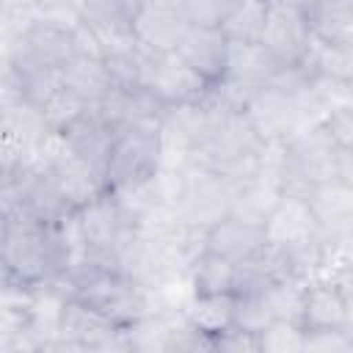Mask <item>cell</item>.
<instances>
[{"label": "cell", "instance_id": "1", "mask_svg": "<svg viewBox=\"0 0 353 353\" xmlns=\"http://www.w3.org/2000/svg\"><path fill=\"white\" fill-rule=\"evenodd\" d=\"M66 268L69 256L58 226L3 215V284L33 290L63 279Z\"/></svg>", "mask_w": 353, "mask_h": 353}, {"label": "cell", "instance_id": "2", "mask_svg": "<svg viewBox=\"0 0 353 353\" xmlns=\"http://www.w3.org/2000/svg\"><path fill=\"white\" fill-rule=\"evenodd\" d=\"M163 168V124H127L110 132L102 176L110 193L152 182Z\"/></svg>", "mask_w": 353, "mask_h": 353}, {"label": "cell", "instance_id": "3", "mask_svg": "<svg viewBox=\"0 0 353 353\" xmlns=\"http://www.w3.org/2000/svg\"><path fill=\"white\" fill-rule=\"evenodd\" d=\"M339 176V146L331 141L323 124L309 127L287 138L284 157V190L306 193L312 185Z\"/></svg>", "mask_w": 353, "mask_h": 353}, {"label": "cell", "instance_id": "4", "mask_svg": "<svg viewBox=\"0 0 353 353\" xmlns=\"http://www.w3.org/2000/svg\"><path fill=\"white\" fill-rule=\"evenodd\" d=\"M215 85H210L193 66H188L174 50L168 52H154L149 77H146V91L160 102L163 110H176L188 105H199L210 97Z\"/></svg>", "mask_w": 353, "mask_h": 353}, {"label": "cell", "instance_id": "5", "mask_svg": "<svg viewBox=\"0 0 353 353\" xmlns=\"http://www.w3.org/2000/svg\"><path fill=\"white\" fill-rule=\"evenodd\" d=\"M298 325L303 328V334L350 328V298L345 284L331 276L306 281L301 292Z\"/></svg>", "mask_w": 353, "mask_h": 353}, {"label": "cell", "instance_id": "6", "mask_svg": "<svg viewBox=\"0 0 353 353\" xmlns=\"http://www.w3.org/2000/svg\"><path fill=\"white\" fill-rule=\"evenodd\" d=\"M259 41L273 52V58L281 66H301L312 55L314 33L303 14H298L295 8H290L279 0H270L265 30H262Z\"/></svg>", "mask_w": 353, "mask_h": 353}, {"label": "cell", "instance_id": "7", "mask_svg": "<svg viewBox=\"0 0 353 353\" xmlns=\"http://www.w3.org/2000/svg\"><path fill=\"white\" fill-rule=\"evenodd\" d=\"M265 237L270 245L279 248H303L320 243V226L303 193H281L279 204L265 221Z\"/></svg>", "mask_w": 353, "mask_h": 353}, {"label": "cell", "instance_id": "8", "mask_svg": "<svg viewBox=\"0 0 353 353\" xmlns=\"http://www.w3.org/2000/svg\"><path fill=\"white\" fill-rule=\"evenodd\" d=\"M174 52L193 66L210 85H218L229 74V52L232 41L223 36L221 28H201V25H188L185 33L179 36Z\"/></svg>", "mask_w": 353, "mask_h": 353}, {"label": "cell", "instance_id": "9", "mask_svg": "<svg viewBox=\"0 0 353 353\" xmlns=\"http://www.w3.org/2000/svg\"><path fill=\"white\" fill-rule=\"evenodd\" d=\"M11 52H19L22 58L50 69H63L74 58V28L36 17L19 30V44Z\"/></svg>", "mask_w": 353, "mask_h": 353}, {"label": "cell", "instance_id": "10", "mask_svg": "<svg viewBox=\"0 0 353 353\" xmlns=\"http://www.w3.org/2000/svg\"><path fill=\"white\" fill-rule=\"evenodd\" d=\"M265 245H268L265 226L248 223L243 218L223 215L221 221L207 226V251H212V254H218V256H223V259H229L234 265L248 262Z\"/></svg>", "mask_w": 353, "mask_h": 353}, {"label": "cell", "instance_id": "11", "mask_svg": "<svg viewBox=\"0 0 353 353\" xmlns=\"http://www.w3.org/2000/svg\"><path fill=\"white\" fill-rule=\"evenodd\" d=\"M185 28H188V19L182 17V8L163 6L154 0H146L132 17V36L138 39V44H143L152 52L174 50Z\"/></svg>", "mask_w": 353, "mask_h": 353}, {"label": "cell", "instance_id": "12", "mask_svg": "<svg viewBox=\"0 0 353 353\" xmlns=\"http://www.w3.org/2000/svg\"><path fill=\"white\" fill-rule=\"evenodd\" d=\"M303 196L317 218L320 237H328V234H336L353 226V185L350 182L336 176V179L312 185Z\"/></svg>", "mask_w": 353, "mask_h": 353}, {"label": "cell", "instance_id": "13", "mask_svg": "<svg viewBox=\"0 0 353 353\" xmlns=\"http://www.w3.org/2000/svg\"><path fill=\"white\" fill-rule=\"evenodd\" d=\"M182 314L188 325L212 347L218 336H223L226 331L237 325V295L234 292L193 295Z\"/></svg>", "mask_w": 353, "mask_h": 353}, {"label": "cell", "instance_id": "14", "mask_svg": "<svg viewBox=\"0 0 353 353\" xmlns=\"http://www.w3.org/2000/svg\"><path fill=\"white\" fill-rule=\"evenodd\" d=\"M281 193H284L281 182H276V179H270L265 174H254V176L232 185L229 215L243 218V221L256 223V226H265V221L273 212V207L279 204Z\"/></svg>", "mask_w": 353, "mask_h": 353}, {"label": "cell", "instance_id": "15", "mask_svg": "<svg viewBox=\"0 0 353 353\" xmlns=\"http://www.w3.org/2000/svg\"><path fill=\"white\" fill-rule=\"evenodd\" d=\"M281 63L273 58V52L262 41L251 44H232L229 52V74L232 80L248 83V85H268L279 74Z\"/></svg>", "mask_w": 353, "mask_h": 353}, {"label": "cell", "instance_id": "16", "mask_svg": "<svg viewBox=\"0 0 353 353\" xmlns=\"http://www.w3.org/2000/svg\"><path fill=\"white\" fill-rule=\"evenodd\" d=\"M190 276V287H193V295H218V292H232L234 290V281H237V265L212 254V251H204L188 270Z\"/></svg>", "mask_w": 353, "mask_h": 353}, {"label": "cell", "instance_id": "17", "mask_svg": "<svg viewBox=\"0 0 353 353\" xmlns=\"http://www.w3.org/2000/svg\"><path fill=\"white\" fill-rule=\"evenodd\" d=\"M61 80L63 85H69L72 91H77L85 102L97 105L113 85H110V77L102 66V61H94V58H83V55H74L63 69H61Z\"/></svg>", "mask_w": 353, "mask_h": 353}, {"label": "cell", "instance_id": "18", "mask_svg": "<svg viewBox=\"0 0 353 353\" xmlns=\"http://www.w3.org/2000/svg\"><path fill=\"white\" fill-rule=\"evenodd\" d=\"M91 108H94L91 102H85L77 91H72L69 85L61 83V85L44 99V105L39 108V113H41V121H44L47 132L61 135V132H66L74 121H80Z\"/></svg>", "mask_w": 353, "mask_h": 353}, {"label": "cell", "instance_id": "19", "mask_svg": "<svg viewBox=\"0 0 353 353\" xmlns=\"http://www.w3.org/2000/svg\"><path fill=\"white\" fill-rule=\"evenodd\" d=\"M268 6H270V0H240V6L221 25L223 36L232 44L259 41L262 30H265V19H268Z\"/></svg>", "mask_w": 353, "mask_h": 353}, {"label": "cell", "instance_id": "20", "mask_svg": "<svg viewBox=\"0 0 353 353\" xmlns=\"http://www.w3.org/2000/svg\"><path fill=\"white\" fill-rule=\"evenodd\" d=\"M303 347H306V334L292 320H273L259 331V350L287 353V350H303Z\"/></svg>", "mask_w": 353, "mask_h": 353}, {"label": "cell", "instance_id": "21", "mask_svg": "<svg viewBox=\"0 0 353 353\" xmlns=\"http://www.w3.org/2000/svg\"><path fill=\"white\" fill-rule=\"evenodd\" d=\"M240 6V0H182V17L188 25L201 28H221L226 17Z\"/></svg>", "mask_w": 353, "mask_h": 353}, {"label": "cell", "instance_id": "22", "mask_svg": "<svg viewBox=\"0 0 353 353\" xmlns=\"http://www.w3.org/2000/svg\"><path fill=\"white\" fill-rule=\"evenodd\" d=\"M325 132L331 135V141L339 146V152L353 149V108L350 105H336L325 113L323 119Z\"/></svg>", "mask_w": 353, "mask_h": 353}, {"label": "cell", "instance_id": "23", "mask_svg": "<svg viewBox=\"0 0 353 353\" xmlns=\"http://www.w3.org/2000/svg\"><path fill=\"white\" fill-rule=\"evenodd\" d=\"M215 350H259V334L234 325L232 331H226L223 336H218L212 342Z\"/></svg>", "mask_w": 353, "mask_h": 353}, {"label": "cell", "instance_id": "24", "mask_svg": "<svg viewBox=\"0 0 353 353\" xmlns=\"http://www.w3.org/2000/svg\"><path fill=\"white\" fill-rule=\"evenodd\" d=\"M279 3H284V6L295 8V11H298V14H303V17H309V14L320 6V0H279Z\"/></svg>", "mask_w": 353, "mask_h": 353}, {"label": "cell", "instance_id": "25", "mask_svg": "<svg viewBox=\"0 0 353 353\" xmlns=\"http://www.w3.org/2000/svg\"><path fill=\"white\" fill-rule=\"evenodd\" d=\"M154 3H163V6H176V8L182 6V0H154Z\"/></svg>", "mask_w": 353, "mask_h": 353}, {"label": "cell", "instance_id": "26", "mask_svg": "<svg viewBox=\"0 0 353 353\" xmlns=\"http://www.w3.org/2000/svg\"><path fill=\"white\" fill-rule=\"evenodd\" d=\"M350 3H353V0H350Z\"/></svg>", "mask_w": 353, "mask_h": 353}]
</instances>
